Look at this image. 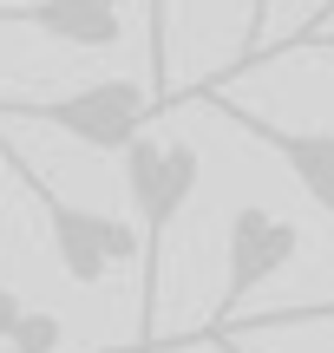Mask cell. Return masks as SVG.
I'll return each mask as SVG.
<instances>
[{
	"label": "cell",
	"instance_id": "cell-9",
	"mask_svg": "<svg viewBox=\"0 0 334 353\" xmlns=\"http://www.w3.org/2000/svg\"><path fill=\"white\" fill-rule=\"evenodd\" d=\"M282 52H334V26H295V33L282 39V46H269V52H256V59L243 65V72H256V65H269V59H282ZM243 72H230V79H243ZM223 79V85H230ZM217 85V79H210Z\"/></svg>",
	"mask_w": 334,
	"mask_h": 353
},
{
	"label": "cell",
	"instance_id": "cell-12",
	"mask_svg": "<svg viewBox=\"0 0 334 353\" xmlns=\"http://www.w3.org/2000/svg\"><path fill=\"white\" fill-rule=\"evenodd\" d=\"M26 307H20V294H7L0 288V353H7V334H13V321H20Z\"/></svg>",
	"mask_w": 334,
	"mask_h": 353
},
{
	"label": "cell",
	"instance_id": "cell-8",
	"mask_svg": "<svg viewBox=\"0 0 334 353\" xmlns=\"http://www.w3.org/2000/svg\"><path fill=\"white\" fill-rule=\"evenodd\" d=\"M66 341V327H59V314H46V307H26L20 321H13V334H7V353H59Z\"/></svg>",
	"mask_w": 334,
	"mask_h": 353
},
{
	"label": "cell",
	"instance_id": "cell-6",
	"mask_svg": "<svg viewBox=\"0 0 334 353\" xmlns=\"http://www.w3.org/2000/svg\"><path fill=\"white\" fill-rule=\"evenodd\" d=\"M0 26H26L79 52H112L125 39V0H0Z\"/></svg>",
	"mask_w": 334,
	"mask_h": 353
},
{
	"label": "cell",
	"instance_id": "cell-5",
	"mask_svg": "<svg viewBox=\"0 0 334 353\" xmlns=\"http://www.w3.org/2000/svg\"><path fill=\"white\" fill-rule=\"evenodd\" d=\"M184 99H190V105H210V112L230 118L243 138L269 144V151L282 157V170L302 183V196H308L322 216H334V131H288V125H269V118H256L249 105H230V99H223V85H197V92H184Z\"/></svg>",
	"mask_w": 334,
	"mask_h": 353
},
{
	"label": "cell",
	"instance_id": "cell-2",
	"mask_svg": "<svg viewBox=\"0 0 334 353\" xmlns=\"http://www.w3.org/2000/svg\"><path fill=\"white\" fill-rule=\"evenodd\" d=\"M164 112L151 85L138 79H92V85L52 92V99H0V118H20V125H52L66 131L86 151H125L131 138H144V125Z\"/></svg>",
	"mask_w": 334,
	"mask_h": 353
},
{
	"label": "cell",
	"instance_id": "cell-13",
	"mask_svg": "<svg viewBox=\"0 0 334 353\" xmlns=\"http://www.w3.org/2000/svg\"><path fill=\"white\" fill-rule=\"evenodd\" d=\"M328 20H334V0H322V13H315V20H308V26H328Z\"/></svg>",
	"mask_w": 334,
	"mask_h": 353
},
{
	"label": "cell",
	"instance_id": "cell-4",
	"mask_svg": "<svg viewBox=\"0 0 334 353\" xmlns=\"http://www.w3.org/2000/svg\"><path fill=\"white\" fill-rule=\"evenodd\" d=\"M295 255H302V229L288 223V216L262 210V203H236L230 229H223V294H217L210 327H230L236 307H243L262 281H275Z\"/></svg>",
	"mask_w": 334,
	"mask_h": 353
},
{
	"label": "cell",
	"instance_id": "cell-7",
	"mask_svg": "<svg viewBox=\"0 0 334 353\" xmlns=\"http://www.w3.org/2000/svg\"><path fill=\"white\" fill-rule=\"evenodd\" d=\"M144 7V85L157 92V105H177V92H170V7L177 0H138Z\"/></svg>",
	"mask_w": 334,
	"mask_h": 353
},
{
	"label": "cell",
	"instance_id": "cell-1",
	"mask_svg": "<svg viewBox=\"0 0 334 353\" xmlns=\"http://www.w3.org/2000/svg\"><path fill=\"white\" fill-rule=\"evenodd\" d=\"M118 170H125V196L144 223V255H138V347H157V307H164V249L170 229H177L184 203L197 196V176H204V157L184 138H131L118 151Z\"/></svg>",
	"mask_w": 334,
	"mask_h": 353
},
{
	"label": "cell",
	"instance_id": "cell-3",
	"mask_svg": "<svg viewBox=\"0 0 334 353\" xmlns=\"http://www.w3.org/2000/svg\"><path fill=\"white\" fill-rule=\"evenodd\" d=\"M7 151V144H0ZM13 164H20V183L33 190V203L46 210V229H52V255H59L66 281L72 288H99L105 275H112V262H138L144 242L131 236V223H118V216H99V210H79V203H66L59 190L46 183L33 164H26L20 151H7Z\"/></svg>",
	"mask_w": 334,
	"mask_h": 353
},
{
	"label": "cell",
	"instance_id": "cell-10",
	"mask_svg": "<svg viewBox=\"0 0 334 353\" xmlns=\"http://www.w3.org/2000/svg\"><path fill=\"white\" fill-rule=\"evenodd\" d=\"M315 321H334V294L328 301H308V307H275V314H249V327H315Z\"/></svg>",
	"mask_w": 334,
	"mask_h": 353
},
{
	"label": "cell",
	"instance_id": "cell-11",
	"mask_svg": "<svg viewBox=\"0 0 334 353\" xmlns=\"http://www.w3.org/2000/svg\"><path fill=\"white\" fill-rule=\"evenodd\" d=\"M275 7H282V0H249V26H243V52H236L230 65H243V59H256V52H262V33H269V20H275Z\"/></svg>",
	"mask_w": 334,
	"mask_h": 353
},
{
	"label": "cell",
	"instance_id": "cell-14",
	"mask_svg": "<svg viewBox=\"0 0 334 353\" xmlns=\"http://www.w3.org/2000/svg\"><path fill=\"white\" fill-rule=\"evenodd\" d=\"M210 341H223V347H230V334H210ZM230 353H243V347H230Z\"/></svg>",
	"mask_w": 334,
	"mask_h": 353
}]
</instances>
